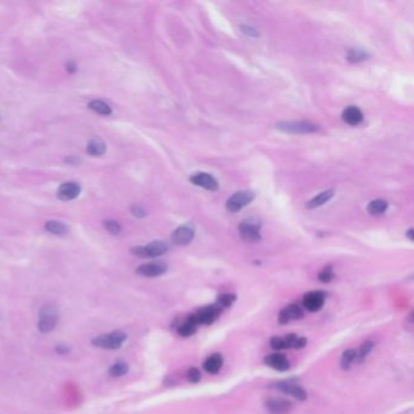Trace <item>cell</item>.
<instances>
[{
    "label": "cell",
    "mask_w": 414,
    "mask_h": 414,
    "mask_svg": "<svg viewBox=\"0 0 414 414\" xmlns=\"http://www.w3.org/2000/svg\"><path fill=\"white\" fill-rule=\"evenodd\" d=\"M126 340V334L119 330L116 332L101 334L91 340V344L96 348L105 349V350H116L119 349L123 345L124 342Z\"/></svg>",
    "instance_id": "obj_1"
},
{
    "label": "cell",
    "mask_w": 414,
    "mask_h": 414,
    "mask_svg": "<svg viewBox=\"0 0 414 414\" xmlns=\"http://www.w3.org/2000/svg\"><path fill=\"white\" fill-rule=\"evenodd\" d=\"M57 321H59V311L54 305H44L39 311V321H38V329L41 333H50L55 329Z\"/></svg>",
    "instance_id": "obj_2"
},
{
    "label": "cell",
    "mask_w": 414,
    "mask_h": 414,
    "mask_svg": "<svg viewBox=\"0 0 414 414\" xmlns=\"http://www.w3.org/2000/svg\"><path fill=\"white\" fill-rule=\"evenodd\" d=\"M169 250L168 244L163 241H154L148 243L147 246H140L132 248V254L139 257H157L161 255H164Z\"/></svg>",
    "instance_id": "obj_3"
},
{
    "label": "cell",
    "mask_w": 414,
    "mask_h": 414,
    "mask_svg": "<svg viewBox=\"0 0 414 414\" xmlns=\"http://www.w3.org/2000/svg\"><path fill=\"white\" fill-rule=\"evenodd\" d=\"M254 197H255V194H254V192H251V191H240V192H236L226 202V209L231 213L240 212L244 206L249 204L251 200L254 199Z\"/></svg>",
    "instance_id": "obj_4"
},
{
    "label": "cell",
    "mask_w": 414,
    "mask_h": 414,
    "mask_svg": "<svg viewBox=\"0 0 414 414\" xmlns=\"http://www.w3.org/2000/svg\"><path fill=\"white\" fill-rule=\"evenodd\" d=\"M276 128L289 134H310L316 132L318 126L311 122H281L276 124Z\"/></svg>",
    "instance_id": "obj_5"
},
{
    "label": "cell",
    "mask_w": 414,
    "mask_h": 414,
    "mask_svg": "<svg viewBox=\"0 0 414 414\" xmlns=\"http://www.w3.org/2000/svg\"><path fill=\"white\" fill-rule=\"evenodd\" d=\"M221 307H219L218 305H210V306H206V307H203L200 308V310L197 312V314L194 315H191V318L196 322L197 324H205V326H208V324H212L214 323L216 321V318L220 316L221 314Z\"/></svg>",
    "instance_id": "obj_6"
},
{
    "label": "cell",
    "mask_w": 414,
    "mask_h": 414,
    "mask_svg": "<svg viewBox=\"0 0 414 414\" xmlns=\"http://www.w3.org/2000/svg\"><path fill=\"white\" fill-rule=\"evenodd\" d=\"M260 227L261 225L259 222L253 220H244L238 226V231H240L242 240L254 243V242H259L261 240Z\"/></svg>",
    "instance_id": "obj_7"
},
{
    "label": "cell",
    "mask_w": 414,
    "mask_h": 414,
    "mask_svg": "<svg viewBox=\"0 0 414 414\" xmlns=\"http://www.w3.org/2000/svg\"><path fill=\"white\" fill-rule=\"evenodd\" d=\"M324 301H326V294L322 291H312L304 295L302 306L310 312H317L323 307Z\"/></svg>",
    "instance_id": "obj_8"
},
{
    "label": "cell",
    "mask_w": 414,
    "mask_h": 414,
    "mask_svg": "<svg viewBox=\"0 0 414 414\" xmlns=\"http://www.w3.org/2000/svg\"><path fill=\"white\" fill-rule=\"evenodd\" d=\"M194 235H196V230H194L193 225L186 224L177 227L176 230L173 232V235H171V241H173V243L176 244V246H186V244L192 242Z\"/></svg>",
    "instance_id": "obj_9"
},
{
    "label": "cell",
    "mask_w": 414,
    "mask_h": 414,
    "mask_svg": "<svg viewBox=\"0 0 414 414\" xmlns=\"http://www.w3.org/2000/svg\"><path fill=\"white\" fill-rule=\"evenodd\" d=\"M190 181L196 186L202 187L208 191H218L219 190V183L213 175L208 173H196L191 175Z\"/></svg>",
    "instance_id": "obj_10"
},
{
    "label": "cell",
    "mask_w": 414,
    "mask_h": 414,
    "mask_svg": "<svg viewBox=\"0 0 414 414\" xmlns=\"http://www.w3.org/2000/svg\"><path fill=\"white\" fill-rule=\"evenodd\" d=\"M265 406L273 414H287L293 409V402L282 397H270Z\"/></svg>",
    "instance_id": "obj_11"
},
{
    "label": "cell",
    "mask_w": 414,
    "mask_h": 414,
    "mask_svg": "<svg viewBox=\"0 0 414 414\" xmlns=\"http://www.w3.org/2000/svg\"><path fill=\"white\" fill-rule=\"evenodd\" d=\"M275 387L277 390L282 391L283 394L293 396L294 399H297L299 401H305L307 399V393L304 389L299 386V385L289 383V381H279V383H277L275 385Z\"/></svg>",
    "instance_id": "obj_12"
},
{
    "label": "cell",
    "mask_w": 414,
    "mask_h": 414,
    "mask_svg": "<svg viewBox=\"0 0 414 414\" xmlns=\"http://www.w3.org/2000/svg\"><path fill=\"white\" fill-rule=\"evenodd\" d=\"M168 270V265L164 263H149L143 264L136 269V273L143 277H158L165 273Z\"/></svg>",
    "instance_id": "obj_13"
},
{
    "label": "cell",
    "mask_w": 414,
    "mask_h": 414,
    "mask_svg": "<svg viewBox=\"0 0 414 414\" xmlns=\"http://www.w3.org/2000/svg\"><path fill=\"white\" fill-rule=\"evenodd\" d=\"M264 362H265L267 367L278 372H286L291 368L288 358H287V356L283 355V353H271V355H267L266 357L264 358Z\"/></svg>",
    "instance_id": "obj_14"
},
{
    "label": "cell",
    "mask_w": 414,
    "mask_h": 414,
    "mask_svg": "<svg viewBox=\"0 0 414 414\" xmlns=\"http://www.w3.org/2000/svg\"><path fill=\"white\" fill-rule=\"evenodd\" d=\"M81 186L77 183H65L60 186L59 191H57V197L59 199L65 200V202H68V200L75 199L77 197L81 194Z\"/></svg>",
    "instance_id": "obj_15"
},
{
    "label": "cell",
    "mask_w": 414,
    "mask_h": 414,
    "mask_svg": "<svg viewBox=\"0 0 414 414\" xmlns=\"http://www.w3.org/2000/svg\"><path fill=\"white\" fill-rule=\"evenodd\" d=\"M343 120L349 125L356 126L362 123L363 120V113L358 107L356 106H349L343 111Z\"/></svg>",
    "instance_id": "obj_16"
},
{
    "label": "cell",
    "mask_w": 414,
    "mask_h": 414,
    "mask_svg": "<svg viewBox=\"0 0 414 414\" xmlns=\"http://www.w3.org/2000/svg\"><path fill=\"white\" fill-rule=\"evenodd\" d=\"M222 365H224V358H222L221 353H213L203 363V368L206 373L216 374L220 372Z\"/></svg>",
    "instance_id": "obj_17"
},
{
    "label": "cell",
    "mask_w": 414,
    "mask_h": 414,
    "mask_svg": "<svg viewBox=\"0 0 414 414\" xmlns=\"http://www.w3.org/2000/svg\"><path fill=\"white\" fill-rule=\"evenodd\" d=\"M334 193H335V191H334V190L323 191V192L317 194L316 197H314V198H312L310 202H307L306 208L307 209H315V208H318V206L323 205L324 203H327L328 200H330L333 198Z\"/></svg>",
    "instance_id": "obj_18"
},
{
    "label": "cell",
    "mask_w": 414,
    "mask_h": 414,
    "mask_svg": "<svg viewBox=\"0 0 414 414\" xmlns=\"http://www.w3.org/2000/svg\"><path fill=\"white\" fill-rule=\"evenodd\" d=\"M87 152L92 157H101L106 152V145L101 139H91L88 142Z\"/></svg>",
    "instance_id": "obj_19"
},
{
    "label": "cell",
    "mask_w": 414,
    "mask_h": 414,
    "mask_svg": "<svg viewBox=\"0 0 414 414\" xmlns=\"http://www.w3.org/2000/svg\"><path fill=\"white\" fill-rule=\"evenodd\" d=\"M197 328H198V324L194 322L192 318L189 317L183 324H180L179 328H177V333H179V335L181 337L187 338L193 335V334L197 332Z\"/></svg>",
    "instance_id": "obj_20"
},
{
    "label": "cell",
    "mask_w": 414,
    "mask_h": 414,
    "mask_svg": "<svg viewBox=\"0 0 414 414\" xmlns=\"http://www.w3.org/2000/svg\"><path fill=\"white\" fill-rule=\"evenodd\" d=\"M387 209V202L383 199H375L372 200L367 206L368 213L373 216H379L381 214H384Z\"/></svg>",
    "instance_id": "obj_21"
},
{
    "label": "cell",
    "mask_w": 414,
    "mask_h": 414,
    "mask_svg": "<svg viewBox=\"0 0 414 414\" xmlns=\"http://www.w3.org/2000/svg\"><path fill=\"white\" fill-rule=\"evenodd\" d=\"M44 227H45V230L47 232H50V234L56 235V236H63L68 232V227H67L63 222H60L56 220L47 221Z\"/></svg>",
    "instance_id": "obj_22"
},
{
    "label": "cell",
    "mask_w": 414,
    "mask_h": 414,
    "mask_svg": "<svg viewBox=\"0 0 414 414\" xmlns=\"http://www.w3.org/2000/svg\"><path fill=\"white\" fill-rule=\"evenodd\" d=\"M89 108L91 111H94L95 113L101 114V116H111L112 114V108L110 107V105H107L106 102L101 100H94L89 104Z\"/></svg>",
    "instance_id": "obj_23"
},
{
    "label": "cell",
    "mask_w": 414,
    "mask_h": 414,
    "mask_svg": "<svg viewBox=\"0 0 414 414\" xmlns=\"http://www.w3.org/2000/svg\"><path fill=\"white\" fill-rule=\"evenodd\" d=\"M129 372V365L124 361H118L114 363V365L108 369V374L112 378H118V377H123Z\"/></svg>",
    "instance_id": "obj_24"
},
{
    "label": "cell",
    "mask_w": 414,
    "mask_h": 414,
    "mask_svg": "<svg viewBox=\"0 0 414 414\" xmlns=\"http://www.w3.org/2000/svg\"><path fill=\"white\" fill-rule=\"evenodd\" d=\"M374 348V343L373 342H366L363 343L361 345V348H359L358 352H356V359L355 361L357 363H363L366 361V358L368 357L369 353L372 352V350Z\"/></svg>",
    "instance_id": "obj_25"
},
{
    "label": "cell",
    "mask_w": 414,
    "mask_h": 414,
    "mask_svg": "<svg viewBox=\"0 0 414 414\" xmlns=\"http://www.w3.org/2000/svg\"><path fill=\"white\" fill-rule=\"evenodd\" d=\"M356 359V351L353 349H348L343 352L342 359H340V366L344 371H348L351 367L353 361Z\"/></svg>",
    "instance_id": "obj_26"
},
{
    "label": "cell",
    "mask_w": 414,
    "mask_h": 414,
    "mask_svg": "<svg viewBox=\"0 0 414 414\" xmlns=\"http://www.w3.org/2000/svg\"><path fill=\"white\" fill-rule=\"evenodd\" d=\"M369 55L366 51H363L362 49H351L348 54V60L352 63H357L362 62L365 60H367Z\"/></svg>",
    "instance_id": "obj_27"
},
{
    "label": "cell",
    "mask_w": 414,
    "mask_h": 414,
    "mask_svg": "<svg viewBox=\"0 0 414 414\" xmlns=\"http://www.w3.org/2000/svg\"><path fill=\"white\" fill-rule=\"evenodd\" d=\"M284 308L291 321L301 320V318L304 317V311H302V308L297 304H291L288 305V306H286Z\"/></svg>",
    "instance_id": "obj_28"
},
{
    "label": "cell",
    "mask_w": 414,
    "mask_h": 414,
    "mask_svg": "<svg viewBox=\"0 0 414 414\" xmlns=\"http://www.w3.org/2000/svg\"><path fill=\"white\" fill-rule=\"evenodd\" d=\"M236 301V295L230 294V293H224V294H220L218 297V300H216V305L219 307L225 308V307H230L234 305V302Z\"/></svg>",
    "instance_id": "obj_29"
},
{
    "label": "cell",
    "mask_w": 414,
    "mask_h": 414,
    "mask_svg": "<svg viewBox=\"0 0 414 414\" xmlns=\"http://www.w3.org/2000/svg\"><path fill=\"white\" fill-rule=\"evenodd\" d=\"M318 279L322 283H329L334 279V271L332 266H326L318 275Z\"/></svg>",
    "instance_id": "obj_30"
},
{
    "label": "cell",
    "mask_w": 414,
    "mask_h": 414,
    "mask_svg": "<svg viewBox=\"0 0 414 414\" xmlns=\"http://www.w3.org/2000/svg\"><path fill=\"white\" fill-rule=\"evenodd\" d=\"M104 227L112 235H119L122 231V226L116 220H105Z\"/></svg>",
    "instance_id": "obj_31"
},
{
    "label": "cell",
    "mask_w": 414,
    "mask_h": 414,
    "mask_svg": "<svg viewBox=\"0 0 414 414\" xmlns=\"http://www.w3.org/2000/svg\"><path fill=\"white\" fill-rule=\"evenodd\" d=\"M270 346L273 350H287V345L283 337H273L270 340Z\"/></svg>",
    "instance_id": "obj_32"
},
{
    "label": "cell",
    "mask_w": 414,
    "mask_h": 414,
    "mask_svg": "<svg viewBox=\"0 0 414 414\" xmlns=\"http://www.w3.org/2000/svg\"><path fill=\"white\" fill-rule=\"evenodd\" d=\"M187 379H189L190 383H192V384L199 383L200 379H202V375H200L199 369L196 368V367L190 368L189 372H187Z\"/></svg>",
    "instance_id": "obj_33"
},
{
    "label": "cell",
    "mask_w": 414,
    "mask_h": 414,
    "mask_svg": "<svg viewBox=\"0 0 414 414\" xmlns=\"http://www.w3.org/2000/svg\"><path fill=\"white\" fill-rule=\"evenodd\" d=\"M278 322H279V324H287V323L291 322V320H289V316H288V314H287L286 308H282V310L279 311Z\"/></svg>",
    "instance_id": "obj_34"
},
{
    "label": "cell",
    "mask_w": 414,
    "mask_h": 414,
    "mask_svg": "<svg viewBox=\"0 0 414 414\" xmlns=\"http://www.w3.org/2000/svg\"><path fill=\"white\" fill-rule=\"evenodd\" d=\"M241 31L243 32V33H246L247 36H250V37H259V33H257L256 30H254L253 27H249V26H241Z\"/></svg>",
    "instance_id": "obj_35"
},
{
    "label": "cell",
    "mask_w": 414,
    "mask_h": 414,
    "mask_svg": "<svg viewBox=\"0 0 414 414\" xmlns=\"http://www.w3.org/2000/svg\"><path fill=\"white\" fill-rule=\"evenodd\" d=\"M55 351L60 355H67L71 351V348L68 345H65V344H59V345L55 346Z\"/></svg>",
    "instance_id": "obj_36"
},
{
    "label": "cell",
    "mask_w": 414,
    "mask_h": 414,
    "mask_svg": "<svg viewBox=\"0 0 414 414\" xmlns=\"http://www.w3.org/2000/svg\"><path fill=\"white\" fill-rule=\"evenodd\" d=\"M132 214L134 216H136V218H143V216H146V212L145 209L141 208V206L135 205L132 208Z\"/></svg>",
    "instance_id": "obj_37"
},
{
    "label": "cell",
    "mask_w": 414,
    "mask_h": 414,
    "mask_svg": "<svg viewBox=\"0 0 414 414\" xmlns=\"http://www.w3.org/2000/svg\"><path fill=\"white\" fill-rule=\"evenodd\" d=\"M306 344H307V340L305 339V338L299 337L298 340H297V343H295L294 349H302V348H305V346H306Z\"/></svg>",
    "instance_id": "obj_38"
},
{
    "label": "cell",
    "mask_w": 414,
    "mask_h": 414,
    "mask_svg": "<svg viewBox=\"0 0 414 414\" xmlns=\"http://www.w3.org/2000/svg\"><path fill=\"white\" fill-rule=\"evenodd\" d=\"M67 71H68L69 73H74L75 71H77V66H75V63L74 62L67 63Z\"/></svg>",
    "instance_id": "obj_39"
},
{
    "label": "cell",
    "mask_w": 414,
    "mask_h": 414,
    "mask_svg": "<svg viewBox=\"0 0 414 414\" xmlns=\"http://www.w3.org/2000/svg\"><path fill=\"white\" fill-rule=\"evenodd\" d=\"M407 236H408L410 241H413V230H412V228H410V230L407 232Z\"/></svg>",
    "instance_id": "obj_40"
}]
</instances>
